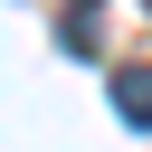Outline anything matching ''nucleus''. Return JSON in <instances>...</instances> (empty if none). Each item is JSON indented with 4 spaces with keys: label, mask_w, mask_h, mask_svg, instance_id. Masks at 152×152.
<instances>
[{
    "label": "nucleus",
    "mask_w": 152,
    "mask_h": 152,
    "mask_svg": "<svg viewBox=\"0 0 152 152\" xmlns=\"http://www.w3.org/2000/svg\"><path fill=\"white\" fill-rule=\"evenodd\" d=\"M57 38H66V48H95V38H104V19H95V10H66V28H57Z\"/></svg>",
    "instance_id": "nucleus-2"
},
{
    "label": "nucleus",
    "mask_w": 152,
    "mask_h": 152,
    "mask_svg": "<svg viewBox=\"0 0 152 152\" xmlns=\"http://www.w3.org/2000/svg\"><path fill=\"white\" fill-rule=\"evenodd\" d=\"M114 114L152 133V66H114Z\"/></svg>",
    "instance_id": "nucleus-1"
}]
</instances>
